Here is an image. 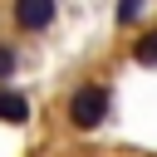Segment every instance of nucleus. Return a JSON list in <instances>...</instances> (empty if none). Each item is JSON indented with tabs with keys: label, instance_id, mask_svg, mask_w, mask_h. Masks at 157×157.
Wrapping results in <instances>:
<instances>
[{
	"label": "nucleus",
	"instance_id": "6",
	"mask_svg": "<svg viewBox=\"0 0 157 157\" xmlns=\"http://www.w3.org/2000/svg\"><path fill=\"white\" fill-rule=\"evenodd\" d=\"M10 74H15V49L0 44V78H10Z\"/></svg>",
	"mask_w": 157,
	"mask_h": 157
},
{
	"label": "nucleus",
	"instance_id": "5",
	"mask_svg": "<svg viewBox=\"0 0 157 157\" xmlns=\"http://www.w3.org/2000/svg\"><path fill=\"white\" fill-rule=\"evenodd\" d=\"M132 20H142V0H123L118 5V25H132Z\"/></svg>",
	"mask_w": 157,
	"mask_h": 157
},
{
	"label": "nucleus",
	"instance_id": "3",
	"mask_svg": "<svg viewBox=\"0 0 157 157\" xmlns=\"http://www.w3.org/2000/svg\"><path fill=\"white\" fill-rule=\"evenodd\" d=\"M29 118V98L15 88H0V123H25Z\"/></svg>",
	"mask_w": 157,
	"mask_h": 157
},
{
	"label": "nucleus",
	"instance_id": "4",
	"mask_svg": "<svg viewBox=\"0 0 157 157\" xmlns=\"http://www.w3.org/2000/svg\"><path fill=\"white\" fill-rule=\"evenodd\" d=\"M132 59H137L142 69H157V29H147V34L132 44Z\"/></svg>",
	"mask_w": 157,
	"mask_h": 157
},
{
	"label": "nucleus",
	"instance_id": "1",
	"mask_svg": "<svg viewBox=\"0 0 157 157\" xmlns=\"http://www.w3.org/2000/svg\"><path fill=\"white\" fill-rule=\"evenodd\" d=\"M103 118H108V88L103 83H78L74 98H69V123L78 132H93Z\"/></svg>",
	"mask_w": 157,
	"mask_h": 157
},
{
	"label": "nucleus",
	"instance_id": "2",
	"mask_svg": "<svg viewBox=\"0 0 157 157\" xmlns=\"http://www.w3.org/2000/svg\"><path fill=\"white\" fill-rule=\"evenodd\" d=\"M54 20V0H20L15 5V25L20 29H44Z\"/></svg>",
	"mask_w": 157,
	"mask_h": 157
}]
</instances>
